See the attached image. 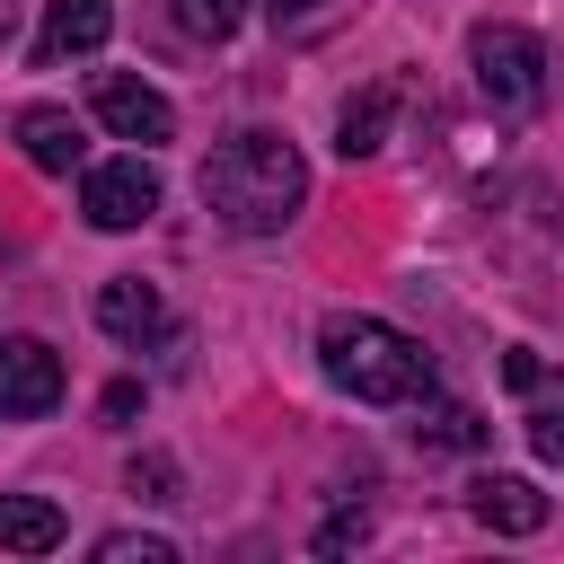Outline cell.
I'll list each match as a JSON object with an SVG mask.
<instances>
[{
  "instance_id": "obj_22",
  "label": "cell",
  "mask_w": 564,
  "mask_h": 564,
  "mask_svg": "<svg viewBox=\"0 0 564 564\" xmlns=\"http://www.w3.org/2000/svg\"><path fill=\"white\" fill-rule=\"evenodd\" d=\"M9 35H18V0H0V44H9Z\"/></svg>"
},
{
  "instance_id": "obj_15",
  "label": "cell",
  "mask_w": 564,
  "mask_h": 564,
  "mask_svg": "<svg viewBox=\"0 0 564 564\" xmlns=\"http://www.w3.org/2000/svg\"><path fill=\"white\" fill-rule=\"evenodd\" d=\"M176 26L203 35V44H229L247 26V0H176Z\"/></svg>"
},
{
  "instance_id": "obj_11",
  "label": "cell",
  "mask_w": 564,
  "mask_h": 564,
  "mask_svg": "<svg viewBox=\"0 0 564 564\" xmlns=\"http://www.w3.org/2000/svg\"><path fill=\"white\" fill-rule=\"evenodd\" d=\"M18 150H26L44 176H70L88 141H79V123H70L62 106H26V115H18Z\"/></svg>"
},
{
  "instance_id": "obj_21",
  "label": "cell",
  "mask_w": 564,
  "mask_h": 564,
  "mask_svg": "<svg viewBox=\"0 0 564 564\" xmlns=\"http://www.w3.org/2000/svg\"><path fill=\"white\" fill-rule=\"evenodd\" d=\"M317 9H335V0H273V18H317Z\"/></svg>"
},
{
  "instance_id": "obj_17",
  "label": "cell",
  "mask_w": 564,
  "mask_h": 564,
  "mask_svg": "<svg viewBox=\"0 0 564 564\" xmlns=\"http://www.w3.org/2000/svg\"><path fill=\"white\" fill-rule=\"evenodd\" d=\"M97 564H176V546L141 538V529H115V538H97Z\"/></svg>"
},
{
  "instance_id": "obj_12",
  "label": "cell",
  "mask_w": 564,
  "mask_h": 564,
  "mask_svg": "<svg viewBox=\"0 0 564 564\" xmlns=\"http://www.w3.org/2000/svg\"><path fill=\"white\" fill-rule=\"evenodd\" d=\"M70 529L44 494H0V555H53Z\"/></svg>"
},
{
  "instance_id": "obj_5",
  "label": "cell",
  "mask_w": 564,
  "mask_h": 564,
  "mask_svg": "<svg viewBox=\"0 0 564 564\" xmlns=\"http://www.w3.org/2000/svg\"><path fill=\"white\" fill-rule=\"evenodd\" d=\"M62 352L44 344V335H0V414H18V423H35V414H53L62 405Z\"/></svg>"
},
{
  "instance_id": "obj_3",
  "label": "cell",
  "mask_w": 564,
  "mask_h": 564,
  "mask_svg": "<svg viewBox=\"0 0 564 564\" xmlns=\"http://www.w3.org/2000/svg\"><path fill=\"white\" fill-rule=\"evenodd\" d=\"M467 70H476V97H485L494 115H538V106H546V44H538L529 26L485 18V26L467 35Z\"/></svg>"
},
{
  "instance_id": "obj_9",
  "label": "cell",
  "mask_w": 564,
  "mask_h": 564,
  "mask_svg": "<svg viewBox=\"0 0 564 564\" xmlns=\"http://www.w3.org/2000/svg\"><path fill=\"white\" fill-rule=\"evenodd\" d=\"M97 326H106L115 344H150V335L167 326V308H159V291H150L141 273H115V282L97 291Z\"/></svg>"
},
{
  "instance_id": "obj_16",
  "label": "cell",
  "mask_w": 564,
  "mask_h": 564,
  "mask_svg": "<svg viewBox=\"0 0 564 564\" xmlns=\"http://www.w3.org/2000/svg\"><path fill=\"white\" fill-rule=\"evenodd\" d=\"M123 485H132L141 502H176V494H185V476H176V458H167V449H141V458L123 467Z\"/></svg>"
},
{
  "instance_id": "obj_2",
  "label": "cell",
  "mask_w": 564,
  "mask_h": 564,
  "mask_svg": "<svg viewBox=\"0 0 564 564\" xmlns=\"http://www.w3.org/2000/svg\"><path fill=\"white\" fill-rule=\"evenodd\" d=\"M317 361L361 405H414V397H432V352L414 335H397L388 317H326Z\"/></svg>"
},
{
  "instance_id": "obj_10",
  "label": "cell",
  "mask_w": 564,
  "mask_h": 564,
  "mask_svg": "<svg viewBox=\"0 0 564 564\" xmlns=\"http://www.w3.org/2000/svg\"><path fill=\"white\" fill-rule=\"evenodd\" d=\"M388 123H397V79H370L361 97H344L335 150H344V159H370V150H388Z\"/></svg>"
},
{
  "instance_id": "obj_4",
  "label": "cell",
  "mask_w": 564,
  "mask_h": 564,
  "mask_svg": "<svg viewBox=\"0 0 564 564\" xmlns=\"http://www.w3.org/2000/svg\"><path fill=\"white\" fill-rule=\"evenodd\" d=\"M79 212H88L97 229H141V220L159 212V167H150L141 150L88 167V176H79Z\"/></svg>"
},
{
  "instance_id": "obj_8",
  "label": "cell",
  "mask_w": 564,
  "mask_h": 564,
  "mask_svg": "<svg viewBox=\"0 0 564 564\" xmlns=\"http://www.w3.org/2000/svg\"><path fill=\"white\" fill-rule=\"evenodd\" d=\"M115 35V0H44V26H35V62H70V53H97Z\"/></svg>"
},
{
  "instance_id": "obj_1",
  "label": "cell",
  "mask_w": 564,
  "mask_h": 564,
  "mask_svg": "<svg viewBox=\"0 0 564 564\" xmlns=\"http://www.w3.org/2000/svg\"><path fill=\"white\" fill-rule=\"evenodd\" d=\"M203 203L220 212V229L273 238V229H291L300 203H308V159H300L282 132H229V141L203 159Z\"/></svg>"
},
{
  "instance_id": "obj_14",
  "label": "cell",
  "mask_w": 564,
  "mask_h": 564,
  "mask_svg": "<svg viewBox=\"0 0 564 564\" xmlns=\"http://www.w3.org/2000/svg\"><path fill=\"white\" fill-rule=\"evenodd\" d=\"M414 441H423V449H485V414H476V405H449V397H441V405H423Z\"/></svg>"
},
{
  "instance_id": "obj_20",
  "label": "cell",
  "mask_w": 564,
  "mask_h": 564,
  "mask_svg": "<svg viewBox=\"0 0 564 564\" xmlns=\"http://www.w3.org/2000/svg\"><path fill=\"white\" fill-rule=\"evenodd\" d=\"M106 414H115V423H123V414H141V388H132V379H115V388H106Z\"/></svg>"
},
{
  "instance_id": "obj_7",
  "label": "cell",
  "mask_w": 564,
  "mask_h": 564,
  "mask_svg": "<svg viewBox=\"0 0 564 564\" xmlns=\"http://www.w3.org/2000/svg\"><path fill=\"white\" fill-rule=\"evenodd\" d=\"M467 511L494 529V538H538L546 529V494L529 476H476L467 485Z\"/></svg>"
},
{
  "instance_id": "obj_18",
  "label": "cell",
  "mask_w": 564,
  "mask_h": 564,
  "mask_svg": "<svg viewBox=\"0 0 564 564\" xmlns=\"http://www.w3.org/2000/svg\"><path fill=\"white\" fill-rule=\"evenodd\" d=\"M538 370H546L538 352H502V388H511V397H529V388H538Z\"/></svg>"
},
{
  "instance_id": "obj_6",
  "label": "cell",
  "mask_w": 564,
  "mask_h": 564,
  "mask_svg": "<svg viewBox=\"0 0 564 564\" xmlns=\"http://www.w3.org/2000/svg\"><path fill=\"white\" fill-rule=\"evenodd\" d=\"M97 123L115 132V141H176V106L150 88V79H132V70H106L97 79Z\"/></svg>"
},
{
  "instance_id": "obj_13",
  "label": "cell",
  "mask_w": 564,
  "mask_h": 564,
  "mask_svg": "<svg viewBox=\"0 0 564 564\" xmlns=\"http://www.w3.org/2000/svg\"><path fill=\"white\" fill-rule=\"evenodd\" d=\"M520 432H529V449H538L546 467H564V370H538V388H529V414H520Z\"/></svg>"
},
{
  "instance_id": "obj_19",
  "label": "cell",
  "mask_w": 564,
  "mask_h": 564,
  "mask_svg": "<svg viewBox=\"0 0 564 564\" xmlns=\"http://www.w3.org/2000/svg\"><path fill=\"white\" fill-rule=\"evenodd\" d=\"M361 529H370V520H361V511H335V520H326V529H317V555H335V546H352V538H361Z\"/></svg>"
}]
</instances>
